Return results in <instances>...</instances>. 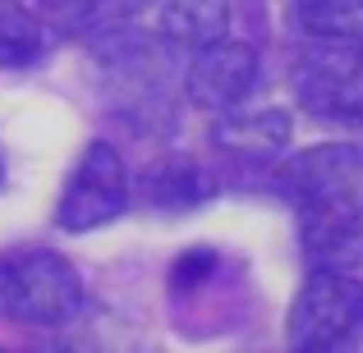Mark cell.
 Returning a JSON list of instances; mask_svg holds the SVG:
<instances>
[{"label":"cell","instance_id":"obj_12","mask_svg":"<svg viewBox=\"0 0 363 353\" xmlns=\"http://www.w3.org/2000/svg\"><path fill=\"white\" fill-rule=\"evenodd\" d=\"M46 28L18 0H0V69H23L42 55Z\"/></svg>","mask_w":363,"mask_h":353},{"label":"cell","instance_id":"obj_6","mask_svg":"<svg viewBox=\"0 0 363 353\" xmlns=\"http://www.w3.org/2000/svg\"><path fill=\"white\" fill-rule=\"evenodd\" d=\"M257 88V51L244 42H212V46H198L194 60L184 69V92L194 106L203 110H235L248 92Z\"/></svg>","mask_w":363,"mask_h":353},{"label":"cell","instance_id":"obj_5","mask_svg":"<svg viewBox=\"0 0 363 353\" xmlns=\"http://www.w3.org/2000/svg\"><path fill=\"white\" fill-rule=\"evenodd\" d=\"M281 193L294 207H322V202H350L363 197V147L350 142H327L290 156L281 170Z\"/></svg>","mask_w":363,"mask_h":353},{"label":"cell","instance_id":"obj_2","mask_svg":"<svg viewBox=\"0 0 363 353\" xmlns=\"http://www.w3.org/2000/svg\"><path fill=\"white\" fill-rule=\"evenodd\" d=\"M0 312L23 326H65L83 312V280L60 253L18 248L0 257Z\"/></svg>","mask_w":363,"mask_h":353},{"label":"cell","instance_id":"obj_11","mask_svg":"<svg viewBox=\"0 0 363 353\" xmlns=\"http://www.w3.org/2000/svg\"><path fill=\"white\" fill-rule=\"evenodd\" d=\"M143 197L161 212H179V207H194L207 197V175L198 161L189 156H166L143 175Z\"/></svg>","mask_w":363,"mask_h":353},{"label":"cell","instance_id":"obj_8","mask_svg":"<svg viewBox=\"0 0 363 353\" xmlns=\"http://www.w3.org/2000/svg\"><path fill=\"white\" fill-rule=\"evenodd\" d=\"M285 138H290V120L281 110H253V115L225 110V120H216L212 129V142L235 161H267L285 147Z\"/></svg>","mask_w":363,"mask_h":353},{"label":"cell","instance_id":"obj_13","mask_svg":"<svg viewBox=\"0 0 363 353\" xmlns=\"http://www.w3.org/2000/svg\"><path fill=\"white\" fill-rule=\"evenodd\" d=\"M294 14L318 37H363V0H294Z\"/></svg>","mask_w":363,"mask_h":353},{"label":"cell","instance_id":"obj_1","mask_svg":"<svg viewBox=\"0 0 363 353\" xmlns=\"http://www.w3.org/2000/svg\"><path fill=\"white\" fill-rule=\"evenodd\" d=\"M290 88L308 115L363 124V37H318L294 51Z\"/></svg>","mask_w":363,"mask_h":353},{"label":"cell","instance_id":"obj_3","mask_svg":"<svg viewBox=\"0 0 363 353\" xmlns=\"http://www.w3.org/2000/svg\"><path fill=\"white\" fill-rule=\"evenodd\" d=\"M290 349L303 353H327V349H350L363 340V280L336 266H318L303 280L299 299L285 321Z\"/></svg>","mask_w":363,"mask_h":353},{"label":"cell","instance_id":"obj_9","mask_svg":"<svg viewBox=\"0 0 363 353\" xmlns=\"http://www.w3.org/2000/svg\"><path fill=\"white\" fill-rule=\"evenodd\" d=\"M152 0H42V18L55 33L69 37H97L133 23Z\"/></svg>","mask_w":363,"mask_h":353},{"label":"cell","instance_id":"obj_4","mask_svg":"<svg viewBox=\"0 0 363 353\" xmlns=\"http://www.w3.org/2000/svg\"><path fill=\"white\" fill-rule=\"evenodd\" d=\"M129 207V170H124L120 151L111 142H88V151L79 156L69 184L55 207V225L69 234L111 225Z\"/></svg>","mask_w":363,"mask_h":353},{"label":"cell","instance_id":"obj_15","mask_svg":"<svg viewBox=\"0 0 363 353\" xmlns=\"http://www.w3.org/2000/svg\"><path fill=\"white\" fill-rule=\"evenodd\" d=\"M0 175H5V156H0Z\"/></svg>","mask_w":363,"mask_h":353},{"label":"cell","instance_id":"obj_7","mask_svg":"<svg viewBox=\"0 0 363 353\" xmlns=\"http://www.w3.org/2000/svg\"><path fill=\"white\" fill-rule=\"evenodd\" d=\"M299 234L313 266H336V271L363 266V197L299 207Z\"/></svg>","mask_w":363,"mask_h":353},{"label":"cell","instance_id":"obj_14","mask_svg":"<svg viewBox=\"0 0 363 353\" xmlns=\"http://www.w3.org/2000/svg\"><path fill=\"white\" fill-rule=\"evenodd\" d=\"M212 271H216V253H207V248H194V253H184V257H179V266L170 271V289L189 294V289H198V284H203Z\"/></svg>","mask_w":363,"mask_h":353},{"label":"cell","instance_id":"obj_10","mask_svg":"<svg viewBox=\"0 0 363 353\" xmlns=\"http://www.w3.org/2000/svg\"><path fill=\"white\" fill-rule=\"evenodd\" d=\"M230 28V0H161V33L175 46H212Z\"/></svg>","mask_w":363,"mask_h":353}]
</instances>
